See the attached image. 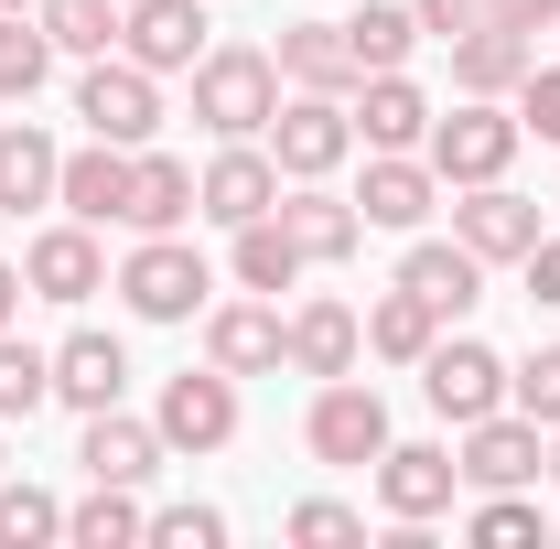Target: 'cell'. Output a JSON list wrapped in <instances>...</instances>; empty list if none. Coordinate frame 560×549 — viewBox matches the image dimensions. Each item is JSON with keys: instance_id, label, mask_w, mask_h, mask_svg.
<instances>
[{"instance_id": "19", "label": "cell", "mask_w": 560, "mask_h": 549, "mask_svg": "<svg viewBox=\"0 0 560 549\" xmlns=\"http://www.w3.org/2000/svg\"><path fill=\"white\" fill-rule=\"evenodd\" d=\"M130 162L140 151H119V140H75L66 173H55V206L86 215V226H119V215H130Z\"/></svg>"}, {"instance_id": "49", "label": "cell", "mask_w": 560, "mask_h": 549, "mask_svg": "<svg viewBox=\"0 0 560 549\" xmlns=\"http://www.w3.org/2000/svg\"><path fill=\"white\" fill-rule=\"evenodd\" d=\"M550 539H560V528H550Z\"/></svg>"}, {"instance_id": "50", "label": "cell", "mask_w": 560, "mask_h": 549, "mask_svg": "<svg viewBox=\"0 0 560 549\" xmlns=\"http://www.w3.org/2000/svg\"><path fill=\"white\" fill-rule=\"evenodd\" d=\"M550 206H560V195H550Z\"/></svg>"}, {"instance_id": "18", "label": "cell", "mask_w": 560, "mask_h": 549, "mask_svg": "<svg viewBox=\"0 0 560 549\" xmlns=\"http://www.w3.org/2000/svg\"><path fill=\"white\" fill-rule=\"evenodd\" d=\"M206 366H226V377H270L280 366V302L270 291L206 302Z\"/></svg>"}, {"instance_id": "6", "label": "cell", "mask_w": 560, "mask_h": 549, "mask_svg": "<svg viewBox=\"0 0 560 549\" xmlns=\"http://www.w3.org/2000/svg\"><path fill=\"white\" fill-rule=\"evenodd\" d=\"M270 162H280V184H324L335 162L355 151V119H346V97H313V86H291L270 108Z\"/></svg>"}, {"instance_id": "28", "label": "cell", "mask_w": 560, "mask_h": 549, "mask_svg": "<svg viewBox=\"0 0 560 549\" xmlns=\"http://www.w3.org/2000/svg\"><path fill=\"white\" fill-rule=\"evenodd\" d=\"M431 344H442V313H431L420 291H399V280H388V291L366 302V355H377V366H420Z\"/></svg>"}, {"instance_id": "40", "label": "cell", "mask_w": 560, "mask_h": 549, "mask_svg": "<svg viewBox=\"0 0 560 549\" xmlns=\"http://www.w3.org/2000/svg\"><path fill=\"white\" fill-rule=\"evenodd\" d=\"M517 130L560 151V66H528V86H517Z\"/></svg>"}, {"instance_id": "2", "label": "cell", "mask_w": 560, "mask_h": 549, "mask_svg": "<svg viewBox=\"0 0 560 549\" xmlns=\"http://www.w3.org/2000/svg\"><path fill=\"white\" fill-rule=\"evenodd\" d=\"M119 302H130L140 324H206V291H215V270H206V248L173 226V237H140L130 259H119V280H108Z\"/></svg>"}, {"instance_id": "34", "label": "cell", "mask_w": 560, "mask_h": 549, "mask_svg": "<svg viewBox=\"0 0 560 549\" xmlns=\"http://www.w3.org/2000/svg\"><path fill=\"white\" fill-rule=\"evenodd\" d=\"M33 410H55V344L0 335V431H11V420H33Z\"/></svg>"}, {"instance_id": "39", "label": "cell", "mask_w": 560, "mask_h": 549, "mask_svg": "<svg viewBox=\"0 0 560 549\" xmlns=\"http://www.w3.org/2000/svg\"><path fill=\"white\" fill-rule=\"evenodd\" d=\"M151 549H226L215 506H151Z\"/></svg>"}, {"instance_id": "37", "label": "cell", "mask_w": 560, "mask_h": 549, "mask_svg": "<svg viewBox=\"0 0 560 549\" xmlns=\"http://www.w3.org/2000/svg\"><path fill=\"white\" fill-rule=\"evenodd\" d=\"M280 528H291L302 549H355V539H366V517H355L346 495H302V506H291Z\"/></svg>"}, {"instance_id": "29", "label": "cell", "mask_w": 560, "mask_h": 549, "mask_svg": "<svg viewBox=\"0 0 560 549\" xmlns=\"http://www.w3.org/2000/svg\"><path fill=\"white\" fill-rule=\"evenodd\" d=\"M66 539H75V549H140V539H151L140 484H86V495L66 506Z\"/></svg>"}, {"instance_id": "46", "label": "cell", "mask_w": 560, "mask_h": 549, "mask_svg": "<svg viewBox=\"0 0 560 549\" xmlns=\"http://www.w3.org/2000/svg\"><path fill=\"white\" fill-rule=\"evenodd\" d=\"M0 11H33V0H0Z\"/></svg>"}, {"instance_id": "17", "label": "cell", "mask_w": 560, "mask_h": 549, "mask_svg": "<svg viewBox=\"0 0 560 549\" xmlns=\"http://www.w3.org/2000/svg\"><path fill=\"white\" fill-rule=\"evenodd\" d=\"M442 206V173L420 162V151H366V184H355V215L366 226H388V237H420Z\"/></svg>"}, {"instance_id": "42", "label": "cell", "mask_w": 560, "mask_h": 549, "mask_svg": "<svg viewBox=\"0 0 560 549\" xmlns=\"http://www.w3.org/2000/svg\"><path fill=\"white\" fill-rule=\"evenodd\" d=\"M517 270H528V302H550V313H560V226H539V248H528Z\"/></svg>"}, {"instance_id": "48", "label": "cell", "mask_w": 560, "mask_h": 549, "mask_svg": "<svg viewBox=\"0 0 560 549\" xmlns=\"http://www.w3.org/2000/svg\"><path fill=\"white\" fill-rule=\"evenodd\" d=\"M119 11H130V0H119Z\"/></svg>"}, {"instance_id": "3", "label": "cell", "mask_w": 560, "mask_h": 549, "mask_svg": "<svg viewBox=\"0 0 560 549\" xmlns=\"http://www.w3.org/2000/svg\"><path fill=\"white\" fill-rule=\"evenodd\" d=\"M517 108L506 97H464L453 119L431 108V140H420V162L442 173V195H464V184H506V162H517Z\"/></svg>"}, {"instance_id": "11", "label": "cell", "mask_w": 560, "mask_h": 549, "mask_svg": "<svg viewBox=\"0 0 560 549\" xmlns=\"http://www.w3.org/2000/svg\"><path fill=\"white\" fill-rule=\"evenodd\" d=\"M355 355H366V313L355 302L313 291L302 313H280V366L291 377H355Z\"/></svg>"}, {"instance_id": "7", "label": "cell", "mask_w": 560, "mask_h": 549, "mask_svg": "<svg viewBox=\"0 0 560 549\" xmlns=\"http://www.w3.org/2000/svg\"><path fill=\"white\" fill-rule=\"evenodd\" d=\"M75 119H86V140H119V151H140V140L162 130V75L130 66V55H97V66L75 75Z\"/></svg>"}, {"instance_id": "9", "label": "cell", "mask_w": 560, "mask_h": 549, "mask_svg": "<svg viewBox=\"0 0 560 549\" xmlns=\"http://www.w3.org/2000/svg\"><path fill=\"white\" fill-rule=\"evenodd\" d=\"M453 464H464L475 495H495V484H539V475H550V431H539L528 410H486V420H464Z\"/></svg>"}, {"instance_id": "31", "label": "cell", "mask_w": 560, "mask_h": 549, "mask_svg": "<svg viewBox=\"0 0 560 549\" xmlns=\"http://www.w3.org/2000/svg\"><path fill=\"white\" fill-rule=\"evenodd\" d=\"M410 44H420V11H410V0H366V11H346V55H355V75L410 66Z\"/></svg>"}, {"instance_id": "14", "label": "cell", "mask_w": 560, "mask_h": 549, "mask_svg": "<svg viewBox=\"0 0 560 549\" xmlns=\"http://www.w3.org/2000/svg\"><path fill=\"white\" fill-rule=\"evenodd\" d=\"M22 280H33V302H86V291H108V248H97V226H86V215H55V226H33V248H22Z\"/></svg>"}, {"instance_id": "41", "label": "cell", "mask_w": 560, "mask_h": 549, "mask_svg": "<svg viewBox=\"0 0 560 549\" xmlns=\"http://www.w3.org/2000/svg\"><path fill=\"white\" fill-rule=\"evenodd\" d=\"M410 11H420V33H431V44H453V33L495 22V0H410Z\"/></svg>"}, {"instance_id": "47", "label": "cell", "mask_w": 560, "mask_h": 549, "mask_svg": "<svg viewBox=\"0 0 560 549\" xmlns=\"http://www.w3.org/2000/svg\"><path fill=\"white\" fill-rule=\"evenodd\" d=\"M0 475H11V453H0Z\"/></svg>"}, {"instance_id": "8", "label": "cell", "mask_w": 560, "mask_h": 549, "mask_svg": "<svg viewBox=\"0 0 560 549\" xmlns=\"http://www.w3.org/2000/svg\"><path fill=\"white\" fill-rule=\"evenodd\" d=\"M420 399L453 420V431L486 420V410H506V355H495L486 335H442L431 355H420Z\"/></svg>"}, {"instance_id": "38", "label": "cell", "mask_w": 560, "mask_h": 549, "mask_svg": "<svg viewBox=\"0 0 560 549\" xmlns=\"http://www.w3.org/2000/svg\"><path fill=\"white\" fill-rule=\"evenodd\" d=\"M506 410H528L539 431H560V344H539L528 366H506Z\"/></svg>"}, {"instance_id": "13", "label": "cell", "mask_w": 560, "mask_h": 549, "mask_svg": "<svg viewBox=\"0 0 560 549\" xmlns=\"http://www.w3.org/2000/svg\"><path fill=\"white\" fill-rule=\"evenodd\" d=\"M453 237H464L486 270H517V259L539 248V206H528L517 184H464V195H453Z\"/></svg>"}, {"instance_id": "43", "label": "cell", "mask_w": 560, "mask_h": 549, "mask_svg": "<svg viewBox=\"0 0 560 549\" xmlns=\"http://www.w3.org/2000/svg\"><path fill=\"white\" fill-rule=\"evenodd\" d=\"M495 22H517V33H560V0H495Z\"/></svg>"}, {"instance_id": "4", "label": "cell", "mask_w": 560, "mask_h": 549, "mask_svg": "<svg viewBox=\"0 0 560 549\" xmlns=\"http://www.w3.org/2000/svg\"><path fill=\"white\" fill-rule=\"evenodd\" d=\"M302 442H313V464H335V475H366V464H377L399 431H388V399H377L366 377H313Z\"/></svg>"}, {"instance_id": "16", "label": "cell", "mask_w": 560, "mask_h": 549, "mask_svg": "<svg viewBox=\"0 0 560 549\" xmlns=\"http://www.w3.org/2000/svg\"><path fill=\"white\" fill-rule=\"evenodd\" d=\"M280 226H291V248L313 259V270H346L355 248H366V215H355V195H335V184H280Z\"/></svg>"}, {"instance_id": "20", "label": "cell", "mask_w": 560, "mask_h": 549, "mask_svg": "<svg viewBox=\"0 0 560 549\" xmlns=\"http://www.w3.org/2000/svg\"><path fill=\"white\" fill-rule=\"evenodd\" d=\"M539 66V33H517V22H475V33H453V86L464 97H517Z\"/></svg>"}, {"instance_id": "12", "label": "cell", "mask_w": 560, "mask_h": 549, "mask_svg": "<svg viewBox=\"0 0 560 549\" xmlns=\"http://www.w3.org/2000/svg\"><path fill=\"white\" fill-rule=\"evenodd\" d=\"M366 475H377V506H388V517H420V528H431V517H453V495H464L453 442H388Z\"/></svg>"}, {"instance_id": "26", "label": "cell", "mask_w": 560, "mask_h": 549, "mask_svg": "<svg viewBox=\"0 0 560 549\" xmlns=\"http://www.w3.org/2000/svg\"><path fill=\"white\" fill-rule=\"evenodd\" d=\"M55 173H66V140L33 130V119H0V215L55 206Z\"/></svg>"}, {"instance_id": "44", "label": "cell", "mask_w": 560, "mask_h": 549, "mask_svg": "<svg viewBox=\"0 0 560 549\" xmlns=\"http://www.w3.org/2000/svg\"><path fill=\"white\" fill-rule=\"evenodd\" d=\"M22 302H33V280H22V270H11V259H0V335L22 324Z\"/></svg>"}, {"instance_id": "45", "label": "cell", "mask_w": 560, "mask_h": 549, "mask_svg": "<svg viewBox=\"0 0 560 549\" xmlns=\"http://www.w3.org/2000/svg\"><path fill=\"white\" fill-rule=\"evenodd\" d=\"M550 484H560V431H550Z\"/></svg>"}, {"instance_id": "21", "label": "cell", "mask_w": 560, "mask_h": 549, "mask_svg": "<svg viewBox=\"0 0 560 549\" xmlns=\"http://www.w3.org/2000/svg\"><path fill=\"white\" fill-rule=\"evenodd\" d=\"M355 140H366V151H420V140H431V97H420L410 86V66H388V75H355Z\"/></svg>"}, {"instance_id": "32", "label": "cell", "mask_w": 560, "mask_h": 549, "mask_svg": "<svg viewBox=\"0 0 560 549\" xmlns=\"http://www.w3.org/2000/svg\"><path fill=\"white\" fill-rule=\"evenodd\" d=\"M33 22H44V44L75 55V66L119 55V0H33Z\"/></svg>"}, {"instance_id": "33", "label": "cell", "mask_w": 560, "mask_h": 549, "mask_svg": "<svg viewBox=\"0 0 560 549\" xmlns=\"http://www.w3.org/2000/svg\"><path fill=\"white\" fill-rule=\"evenodd\" d=\"M464 539L475 549H550V517H539V495H528V484H495V495H475V506H464Z\"/></svg>"}, {"instance_id": "1", "label": "cell", "mask_w": 560, "mask_h": 549, "mask_svg": "<svg viewBox=\"0 0 560 549\" xmlns=\"http://www.w3.org/2000/svg\"><path fill=\"white\" fill-rule=\"evenodd\" d=\"M270 108H280V55L270 44H206V66H195V130L259 140Z\"/></svg>"}, {"instance_id": "15", "label": "cell", "mask_w": 560, "mask_h": 549, "mask_svg": "<svg viewBox=\"0 0 560 549\" xmlns=\"http://www.w3.org/2000/svg\"><path fill=\"white\" fill-rule=\"evenodd\" d=\"M119 55L151 75H195L206 66V0H130L119 11Z\"/></svg>"}, {"instance_id": "30", "label": "cell", "mask_w": 560, "mask_h": 549, "mask_svg": "<svg viewBox=\"0 0 560 549\" xmlns=\"http://www.w3.org/2000/svg\"><path fill=\"white\" fill-rule=\"evenodd\" d=\"M226 270H237V291H270V302H280L313 259L291 248V226H280V215H248V226H237V248H226Z\"/></svg>"}, {"instance_id": "27", "label": "cell", "mask_w": 560, "mask_h": 549, "mask_svg": "<svg viewBox=\"0 0 560 549\" xmlns=\"http://www.w3.org/2000/svg\"><path fill=\"white\" fill-rule=\"evenodd\" d=\"M280 86H313V97H355V55H346V22H280Z\"/></svg>"}, {"instance_id": "35", "label": "cell", "mask_w": 560, "mask_h": 549, "mask_svg": "<svg viewBox=\"0 0 560 549\" xmlns=\"http://www.w3.org/2000/svg\"><path fill=\"white\" fill-rule=\"evenodd\" d=\"M44 75H55V44H44V22L33 11H0V97H44Z\"/></svg>"}, {"instance_id": "24", "label": "cell", "mask_w": 560, "mask_h": 549, "mask_svg": "<svg viewBox=\"0 0 560 549\" xmlns=\"http://www.w3.org/2000/svg\"><path fill=\"white\" fill-rule=\"evenodd\" d=\"M119 226H130V237H173V226H195V162L140 140V162H130V215H119Z\"/></svg>"}, {"instance_id": "5", "label": "cell", "mask_w": 560, "mask_h": 549, "mask_svg": "<svg viewBox=\"0 0 560 549\" xmlns=\"http://www.w3.org/2000/svg\"><path fill=\"white\" fill-rule=\"evenodd\" d=\"M151 431H162V453H226L237 442V377L226 366H184V377H162V399H151Z\"/></svg>"}, {"instance_id": "25", "label": "cell", "mask_w": 560, "mask_h": 549, "mask_svg": "<svg viewBox=\"0 0 560 549\" xmlns=\"http://www.w3.org/2000/svg\"><path fill=\"white\" fill-rule=\"evenodd\" d=\"M119 388H130V344H119V335H66V344H55V399H66L75 420L119 410Z\"/></svg>"}, {"instance_id": "10", "label": "cell", "mask_w": 560, "mask_h": 549, "mask_svg": "<svg viewBox=\"0 0 560 549\" xmlns=\"http://www.w3.org/2000/svg\"><path fill=\"white\" fill-rule=\"evenodd\" d=\"M280 206V162H270V140H215V162L195 173V215L206 226H248V215H270Z\"/></svg>"}, {"instance_id": "23", "label": "cell", "mask_w": 560, "mask_h": 549, "mask_svg": "<svg viewBox=\"0 0 560 549\" xmlns=\"http://www.w3.org/2000/svg\"><path fill=\"white\" fill-rule=\"evenodd\" d=\"M399 291H420L442 324H464V313L486 302V259H475L464 237H420L410 259H399Z\"/></svg>"}, {"instance_id": "36", "label": "cell", "mask_w": 560, "mask_h": 549, "mask_svg": "<svg viewBox=\"0 0 560 549\" xmlns=\"http://www.w3.org/2000/svg\"><path fill=\"white\" fill-rule=\"evenodd\" d=\"M44 539H66V495L0 475V549H44Z\"/></svg>"}, {"instance_id": "22", "label": "cell", "mask_w": 560, "mask_h": 549, "mask_svg": "<svg viewBox=\"0 0 560 549\" xmlns=\"http://www.w3.org/2000/svg\"><path fill=\"white\" fill-rule=\"evenodd\" d=\"M75 464H86V484H151L173 453H162V431H151V420H130V410H86Z\"/></svg>"}]
</instances>
